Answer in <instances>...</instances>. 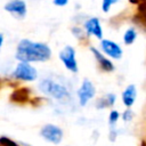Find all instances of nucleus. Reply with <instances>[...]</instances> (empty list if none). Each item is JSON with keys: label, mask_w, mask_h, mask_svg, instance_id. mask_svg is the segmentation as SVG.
Masks as SVG:
<instances>
[{"label": "nucleus", "mask_w": 146, "mask_h": 146, "mask_svg": "<svg viewBox=\"0 0 146 146\" xmlns=\"http://www.w3.org/2000/svg\"><path fill=\"white\" fill-rule=\"evenodd\" d=\"M15 57L19 62H46L51 57V49L46 43L22 39L17 44Z\"/></svg>", "instance_id": "nucleus-1"}, {"label": "nucleus", "mask_w": 146, "mask_h": 146, "mask_svg": "<svg viewBox=\"0 0 146 146\" xmlns=\"http://www.w3.org/2000/svg\"><path fill=\"white\" fill-rule=\"evenodd\" d=\"M39 87L44 94L51 96L52 98H55L57 100L63 102V100H66L67 98H70V94H68L66 87L60 83H56L55 81H52L50 79L42 80L40 82Z\"/></svg>", "instance_id": "nucleus-2"}, {"label": "nucleus", "mask_w": 146, "mask_h": 146, "mask_svg": "<svg viewBox=\"0 0 146 146\" xmlns=\"http://www.w3.org/2000/svg\"><path fill=\"white\" fill-rule=\"evenodd\" d=\"M13 78L21 81H34L38 78V72L27 62H19L13 72Z\"/></svg>", "instance_id": "nucleus-3"}, {"label": "nucleus", "mask_w": 146, "mask_h": 146, "mask_svg": "<svg viewBox=\"0 0 146 146\" xmlns=\"http://www.w3.org/2000/svg\"><path fill=\"white\" fill-rule=\"evenodd\" d=\"M59 59L63 62L64 66L73 72V73H76L79 71L78 68V62L75 59V49L72 47V46H65L60 52H59Z\"/></svg>", "instance_id": "nucleus-4"}, {"label": "nucleus", "mask_w": 146, "mask_h": 146, "mask_svg": "<svg viewBox=\"0 0 146 146\" xmlns=\"http://www.w3.org/2000/svg\"><path fill=\"white\" fill-rule=\"evenodd\" d=\"M40 135L43 137V139H46L49 143H52L55 145L59 144L63 139V130L55 124H46L42 127Z\"/></svg>", "instance_id": "nucleus-5"}, {"label": "nucleus", "mask_w": 146, "mask_h": 146, "mask_svg": "<svg viewBox=\"0 0 146 146\" xmlns=\"http://www.w3.org/2000/svg\"><path fill=\"white\" fill-rule=\"evenodd\" d=\"M96 95V88L92 84V82L88 79H84L81 87L78 89V97L79 103L81 106H86L87 103Z\"/></svg>", "instance_id": "nucleus-6"}, {"label": "nucleus", "mask_w": 146, "mask_h": 146, "mask_svg": "<svg viewBox=\"0 0 146 146\" xmlns=\"http://www.w3.org/2000/svg\"><path fill=\"white\" fill-rule=\"evenodd\" d=\"M3 8L18 19L24 18L27 13V7L24 0H10L5 5Z\"/></svg>", "instance_id": "nucleus-7"}, {"label": "nucleus", "mask_w": 146, "mask_h": 146, "mask_svg": "<svg viewBox=\"0 0 146 146\" xmlns=\"http://www.w3.org/2000/svg\"><path fill=\"white\" fill-rule=\"evenodd\" d=\"M100 47H102V50L107 55L110 56L111 58H114V59H120L122 57V49L121 47L112 41V40H108V39H103L100 41Z\"/></svg>", "instance_id": "nucleus-8"}, {"label": "nucleus", "mask_w": 146, "mask_h": 146, "mask_svg": "<svg viewBox=\"0 0 146 146\" xmlns=\"http://www.w3.org/2000/svg\"><path fill=\"white\" fill-rule=\"evenodd\" d=\"M84 31H86V34L88 36L94 35V36H96L97 39H100V40L103 38L102 25H100V22L97 17H91L88 21L84 22Z\"/></svg>", "instance_id": "nucleus-9"}, {"label": "nucleus", "mask_w": 146, "mask_h": 146, "mask_svg": "<svg viewBox=\"0 0 146 146\" xmlns=\"http://www.w3.org/2000/svg\"><path fill=\"white\" fill-rule=\"evenodd\" d=\"M30 95H31V91L29 88L26 87H22V88H18V89H15L11 94H10V102L11 103H16V104H25L27 102H30Z\"/></svg>", "instance_id": "nucleus-10"}, {"label": "nucleus", "mask_w": 146, "mask_h": 146, "mask_svg": "<svg viewBox=\"0 0 146 146\" xmlns=\"http://www.w3.org/2000/svg\"><path fill=\"white\" fill-rule=\"evenodd\" d=\"M90 51L94 54V56H95L97 63L99 64V66H100V68H102L103 71H105V72H112V71H114V65H113V63H112L110 59H107L98 49H96L95 47H90Z\"/></svg>", "instance_id": "nucleus-11"}, {"label": "nucleus", "mask_w": 146, "mask_h": 146, "mask_svg": "<svg viewBox=\"0 0 146 146\" xmlns=\"http://www.w3.org/2000/svg\"><path fill=\"white\" fill-rule=\"evenodd\" d=\"M136 97H137L136 86H135V84H129V86L124 89V91H123V94H122V102H123V104H124L127 107H130V106L133 105Z\"/></svg>", "instance_id": "nucleus-12"}, {"label": "nucleus", "mask_w": 146, "mask_h": 146, "mask_svg": "<svg viewBox=\"0 0 146 146\" xmlns=\"http://www.w3.org/2000/svg\"><path fill=\"white\" fill-rule=\"evenodd\" d=\"M115 100H116V96L114 94H107L106 96H104L97 100L96 107L98 110H103L105 107H111L115 104Z\"/></svg>", "instance_id": "nucleus-13"}, {"label": "nucleus", "mask_w": 146, "mask_h": 146, "mask_svg": "<svg viewBox=\"0 0 146 146\" xmlns=\"http://www.w3.org/2000/svg\"><path fill=\"white\" fill-rule=\"evenodd\" d=\"M136 38H137V32H136V30H135L133 27H129V29L124 32V34H123V41H124V43H125L127 46L132 44V43L135 42Z\"/></svg>", "instance_id": "nucleus-14"}, {"label": "nucleus", "mask_w": 146, "mask_h": 146, "mask_svg": "<svg viewBox=\"0 0 146 146\" xmlns=\"http://www.w3.org/2000/svg\"><path fill=\"white\" fill-rule=\"evenodd\" d=\"M119 116H120V114H119L117 111H115V110L111 111L110 116H108V123H110V127H111V128H114L115 123H116L117 120H119Z\"/></svg>", "instance_id": "nucleus-15"}, {"label": "nucleus", "mask_w": 146, "mask_h": 146, "mask_svg": "<svg viewBox=\"0 0 146 146\" xmlns=\"http://www.w3.org/2000/svg\"><path fill=\"white\" fill-rule=\"evenodd\" d=\"M117 1L119 0H103L102 1V10L104 13H108L110 9H111V7H112V5L116 3Z\"/></svg>", "instance_id": "nucleus-16"}, {"label": "nucleus", "mask_w": 146, "mask_h": 146, "mask_svg": "<svg viewBox=\"0 0 146 146\" xmlns=\"http://www.w3.org/2000/svg\"><path fill=\"white\" fill-rule=\"evenodd\" d=\"M0 145L1 146H19L18 144H16L14 140L9 139L8 137H0Z\"/></svg>", "instance_id": "nucleus-17"}, {"label": "nucleus", "mask_w": 146, "mask_h": 146, "mask_svg": "<svg viewBox=\"0 0 146 146\" xmlns=\"http://www.w3.org/2000/svg\"><path fill=\"white\" fill-rule=\"evenodd\" d=\"M132 117H133V113H132V111H131L130 108L125 110V111L122 113V119H123L124 122H129V121H131Z\"/></svg>", "instance_id": "nucleus-18"}, {"label": "nucleus", "mask_w": 146, "mask_h": 146, "mask_svg": "<svg viewBox=\"0 0 146 146\" xmlns=\"http://www.w3.org/2000/svg\"><path fill=\"white\" fill-rule=\"evenodd\" d=\"M72 32H73V34L76 36V38H79V39H82V38H88V35L86 34V32H83L80 27H73L72 29Z\"/></svg>", "instance_id": "nucleus-19"}, {"label": "nucleus", "mask_w": 146, "mask_h": 146, "mask_svg": "<svg viewBox=\"0 0 146 146\" xmlns=\"http://www.w3.org/2000/svg\"><path fill=\"white\" fill-rule=\"evenodd\" d=\"M138 13H139V15H141L143 17L146 16V0L138 3Z\"/></svg>", "instance_id": "nucleus-20"}, {"label": "nucleus", "mask_w": 146, "mask_h": 146, "mask_svg": "<svg viewBox=\"0 0 146 146\" xmlns=\"http://www.w3.org/2000/svg\"><path fill=\"white\" fill-rule=\"evenodd\" d=\"M42 100H44V99H42L40 97H35V98H31L30 103H31L32 106H39L40 104H42Z\"/></svg>", "instance_id": "nucleus-21"}, {"label": "nucleus", "mask_w": 146, "mask_h": 146, "mask_svg": "<svg viewBox=\"0 0 146 146\" xmlns=\"http://www.w3.org/2000/svg\"><path fill=\"white\" fill-rule=\"evenodd\" d=\"M54 5L55 6H58V7H64L68 3V0H52Z\"/></svg>", "instance_id": "nucleus-22"}, {"label": "nucleus", "mask_w": 146, "mask_h": 146, "mask_svg": "<svg viewBox=\"0 0 146 146\" xmlns=\"http://www.w3.org/2000/svg\"><path fill=\"white\" fill-rule=\"evenodd\" d=\"M116 136H117V132H116L115 128H111V131H110V140L111 141H114L116 139Z\"/></svg>", "instance_id": "nucleus-23"}, {"label": "nucleus", "mask_w": 146, "mask_h": 146, "mask_svg": "<svg viewBox=\"0 0 146 146\" xmlns=\"http://www.w3.org/2000/svg\"><path fill=\"white\" fill-rule=\"evenodd\" d=\"M141 1H145V0H129V2L132 3V5H138V3L141 2Z\"/></svg>", "instance_id": "nucleus-24"}, {"label": "nucleus", "mask_w": 146, "mask_h": 146, "mask_svg": "<svg viewBox=\"0 0 146 146\" xmlns=\"http://www.w3.org/2000/svg\"><path fill=\"white\" fill-rule=\"evenodd\" d=\"M2 43H3V34H2V33H0V48H1Z\"/></svg>", "instance_id": "nucleus-25"}, {"label": "nucleus", "mask_w": 146, "mask_h": 146, "mask_svg": "<svg viewBox=\"0 0 146 146\" xmlns=\"http://www.w3.org/2000/svg\"><path fill=\"white\" fill-rule=\"evenodd\" d=\"M140 146H146V141H141V144H140Z\"/></svg>", "instance_id": "nucleus-26"}, {"label": "nucleus", "mask_w": 146, "mask_h": 146, "mask_svg": "<svg viewBox=\"0 0 146 146\" xmlns=\"http://www.w3.org/2000/svg\"><path fill=\"white\" fill-rule=\"evenodd\" d=\"M144 18H145V22H146V16H144Z\"/></svg>", "instance_id": "nucleus-27"}, {"label": "nucleus", "mask_w": 146, "mask_h": 146, "mask_svg": "<svg viewBox=\"0 0 146 146\" xmlns=\"http://www.w3.org/2000/svg\"><path fill=\"white\" fill-rule=\"evenodd\" d=\"M0 87H1V80H0Z\"/></svg>", "instance_id": "nucleus-28"}, {"label": "nucleus", "mask_w": 146, "mask_h": 146, "mask_svg": "<svg viewBox=\"0 0 146 146\" xmlns=\"http://www.w3.org/2000/svg\"><path fill=\"white\" fill-rule=\"evenodd\" d=\"M0 146H1V145H0Z\"/></svg>", "instance_id": "nucleus-29"}]
</instances>
